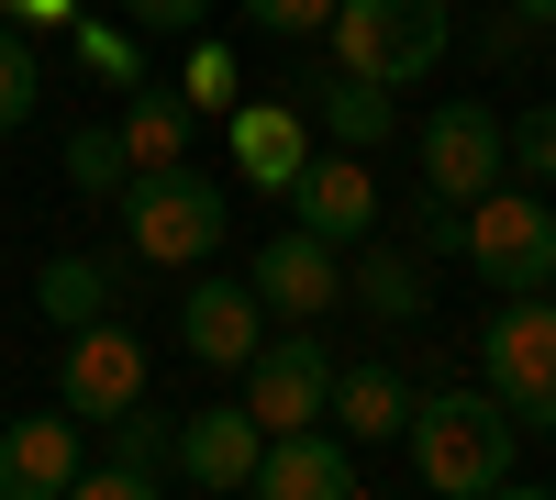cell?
I'll return each mask as SVG.
<instances>
[{
    "mask_svg": "<svg viewBox=\"0 0 556 500\" xmlns=\"http://www.w3.org/2000/svg\"><path fill=\"white\" fill-rule=\"evenodd\" d=\"M401 445H412V478H424L434 500H490V489H513V467H523V423L501 412L490 379L479 389H412Z\"/></svg>",
    "mask_w": 556,
    "mask_h": 500,
    "instance_id": "cell-1",
    "label": "cell"
},
{
    "mask_svg": "<svg viewBox=\"0 0 556 500\" xmlns=\"http://www.w3.org/2000/svg\"><path fill=\"white\" fill-rule=\"evenodd\" d=\"M334 67L356 78H379V89H412V78H434L445 67V44H456V0H334Z\"/></svg>",
    "mask_w": 556,
    "mask_h": 500,
    "instance_id": "cell-2",
    "label": "cell"
},
{
    "mask_svg": "<svg viewBox=\"0 0 556 500\" xmlns=\"http://www.w3.org/2000/svg\"><path fill=\"white\" fill-rule=\"evenodd\" d=\"M479 267V279L513 300V290H556V201L534 190V178H501V190L468 201V245H456Z\"/></svg>",
    "mask_w": 556,
    "mask_h": 500,
    "instance_id": "cell-3",
    "label": "cell"
},
{
    "mask_svg": "<svg viewBox=\"0 0 556 500\" xmlns=\"http://www.w3.org/2000/svg\"><path fill=\"white\" fill-rule=\"evenodd\" d=\"M123 234H134L146 267H201L223 245V190L190 156H178V167H134L123 178Z\"/></svg>",
    "mask_w": 556,
    "mask_h": 500,
    "instance_id": "cell-4",
    "label": "cell"
},
{
    "mask_svg": "<svg viewBox=\"0 0 556 500\" xmlns=\"http://www.w3.org/2000/svg\"><path fill=\"white\" fill-rule=\"evenodd\" d=\"M479 379L501 389V412L556 434V290H513L479 334Z\"/></svg>",
    "mask_w": 556,
    "mask_h": 500,
    "instance_id": "cell-5",
    "label": "cell"
},
{
    "mask_svg": "<svg viewBox=\"0 0 556 500\" xmlns=\"http://www.w3.org/2000/svg\"><path fill=\"white\" fill-rule=\"evenodd\" d=\"M245 290L267 300V323H334L345 311V245H323L312 222H290L278 245L245 256Z\"/></svg>",
    "mask_w": 556,
    "mask_h": 500,
    "instance_id": "cell-6",
    "label": "cell"
},
{
    "mask_svg": "<svg viewBox=\"0 0 556 500\" xmlns=\"http://www.w3.org/2000/svg\"><path fill=\"white\" fill-rule=\"evenodd\" d=\"M501 178H513V123H501L490 101H445L424 123V190L434 201H479V190H501Z\"/></svg>",
    "mask_w": 556,
    "mask_h": 500,
    "instance_id": "cell-7",
    "label": "cell"
},
{
    "mask_svg": "<svg viewBox=\"0 0 556 500\" xmlns=\"http://www.w3.org/2000/svg\"><path fill=\"white\" fill-rule=\"evenodd\" d=\"M334 368H345V356L323 345V334H267V345L245 356V412H256L267 434L323 423V400H334Z\"/></svg>",
    "mask_w": 556,
    "mask_h": 500,
    "instance_id": "cell-8",
    "label": "cell"
},
{
    "mask_svg": "<svg viewBox=\"0 0 556 500\" xmlns=\"http://www.w3.org/2000/svg\"><path fill=\"white\" fill-rule=\"evenodd\" d=\"M89 467V423L67 412V400H45V412L0 423V500H67Z\"/></svg>",
    "mask_w": 556,
    "mask_h": 500,
    "instance_id": "cell-9",
    "label": "cell"
},
{
    "mask_svg": "<svg viewBox=\"0 0 556 500\" xmlns=\"http://www.w3.org/2000/svg\"><path fill=\"white\" fill-rule=\"evenodd\" d=\"M56 400H67L78 423H112L123 400H146V345H134L112 311H101V323H78L67 356H56Z\"/></svg>",
    "mask_w": 556,
    "mask_h": 500,
    "instance_id": "cell-10",
    "label": "cell"
},
{
    "mask_svg": "<svg viewBox=\"0 0 556 500\" xmlns=\"http://www.w3.org/2000/svg\"><path fill=\"white\" fill-rule=\"evenodd\" d=\"M290 222H312L323 245H367L379 234V178L356 145H312V167L290 178Z\"/></svg>",
    "mask_w": 556,
    "mask_h": 500,
    "instance_id": "cell-11",
    "label": "cell"
},
{
    "mask_svg": "<svg viewBox=\"0 0 556 500\" xmlns=\"http://www.w3.org/2000/svg\"><path fill=\"white\" fill-rule=\"evenodd\" d=\"M223 145H235V178H245V190H278V201H290V178L312 167V112H301V101H235V112H223Z\"/></svg>",
    "mask_w": 556,
    "mask_h": 500,
    "instance_id": "cell-12",
    "label": "cell"
},
{
    "mask_svg": "<svg viewBox=\"0 0 556 500\" xmlns=\"http://www.w3.org/2000/svg\"><path fill=\"white\" fill-rule=\"evenodd\" d=\"M245 489H267V500H356V445L334 423H290V434H267Z\"/></svg>",
    "mask_w": 556,
    "mask_h": 500,
    "instance_id": "cell-13",
    "label": "cell"
},
{
    "mask_svg": "<svg viewBox=\"0 0 556 500\" xmlns=\"http://www.w3.org/2000/svg\"><path fill=\"white\" fill-rule=\"evenodd\" d=\"M178 345H190V368H245V356L267 345V300L245 279H190V300H178Z\"/></svg>",
    "mask_w": 556,
    "mask_h": 500,
    "instance_id": "cell-14",
    "label": "cell"
},
{
    "mask_svg": "<svg viewBox=\"0 0 556 500\" xmlns=\"http://www.w3.org/2000/svg\"><path fill=\"white\" fill-rule=\"evenodd\" d=\"M256 457H267V423L256 412H178V489H212V500H235L245 478H256Z\"/></svg>",
    "mask_w": 556,
    "mask_h": 500,
    "instance_id": "cell-15",
    "label": "cell"
},
{
    "mask_svg": "<svg viewBox=\"0 0 556 500\" xmlns=\"http://www.w3.org/2000/svg\"><path fill=\"white\" fill-rule=\"evenodd\" d=\"M301 112L334 133V145H356V156H379L390 133H401V89H379V78H356V67H301Z\"/></svg>",
    "mask_w": 556,
    "mask_h": 500,
    "instance_id": "cell-16",
    "label": "cell"
},
{
    "mask_svg": "<svg viewBox=\"0 0 556 500\" xmlns=\"http://www.w3.org/2000/svg\"><path fill=\"white\" fill-rule=\"evenodd\" d=\"M323 423H334L356 457H367V445H401V423H412V379H401V368H379V356H356V368H334V400H323Z\"/></svg>",
    "mask_w": 556,
    "mask_h": 500,
    "instance_id": "cell-17",
    "label": "cell"
},
{
    "mask_svg": "<svg viewBox=\"0 0 556 500\" xmlns=\"http://www.w3.org/2000/svg\"><path fill=\"white\" fill-rule=\"evenodd\" d=\"M345 300L367 311V323H424L434 311V279H424V245H356V267H345Z\"/></svg>",
    "mask_w": 556,
    "mask_h": 500,
    "instance_id": "cell-18",
    "label": "cell"
},
{
    "mask_svg": "<svg viewBox=\"0 0 556 500\" xmlns=\"http://www.w3.org/2000/svg\"><path fill=\"white\" fill-rule=\"evenodd\" d=\"M190 133H201V112H190V89H123V145H134V167H178L190 156Z\"/></svg>",
    "mask_w": 556,
    "mask_h": 500,
    "instance_id": "cell-19",
    "label": "cell"
},
{
    "mask_svg": "<svg viewBox=\"0 0 556 500\" xmlns=\"http://www.w3.org/2000/svg\"><path fill=\"white\" fill-rule=\"evenodd\" d=\"M112 300H123V279H112L101 256H45V267H34V311H45V323H56V334L101 323Z\"/></svg>",
    "mask_w": 556,
    "mask_h": 500,
    "instance_id": "cell-20",
    "label": "cell"
},
{
    "mask_svg": "<svg viewBox=\"0 0 556 500\" xmlns=\"http://www.w3.org/2000/svg\"><path fill=\"white\" fill-rule=\"evenodd\" d=\"M67 67H78V78H101L112 101H123V89H146V56H134V23H89V12H78V23H67Z\"/></svg>",
    "mask_w": 556,
    "mask_h": 500,
    "instance_id": "cell-21",
    "label": "cell"
},
{
    "mask_svg": "<svg viewBox=\"0 0 556 500\" xmlns=\"http://www.w3.org/2000/svg\"><path fill=\"white\" fill-rule=\"evenodd\" d=\"M123 178H134L123 123H78V133H67V190H78V201H123Z\"/></svg>",
    "mask_w": 556,
    "mask_h": 500,
    "instance_id": "cell-22",
    "label": "cell"
},
{
    "mask_svg": "<svg viewBox=\"0 0 556 500\" xmlns=\"http://www.w3.org/2000/svg\"><path fill=\"white\" fill-rule=\"evenodd\" d=\"M178 89H190V112H201V123H223V112L245 101V67H235V44L190 34V56H178Z\"/></svg>",
    "mask_w": 556,
    "mask_h": 500,
    "instance_id": "cell-23",
    "label": "cell"
},
{
    "mask_svg": "<svg viewBox=\"0 0 556 500\" xmlns=\"http://www.w3.org/2000/svg\"><path fill=\"white\" fill-rule=\"evenodd\" d=\"M34 101H45V44H34L12 12H0V133L34 123Z\"/></svg>",
    "mask_w": 556,
    "mask_h": 500,
    "instance_id": "cell-24",
    "label": "cell"
},
{
    "mask_svg": "<svg viewBox=\"0 0 556 500\" xmlns=\"http://www.w3.org/2000/svg\"><path fill=\"white\" fill-rule=\"evenodd\" d=\"M513 167L534 178V190H556V101H534V112L513 123Z\"/></svg>",
    "mask_w": 556,
    "mask_h": 500,
    "instance_id": "cell-25",
    "label": "cell"
},
{
    "mask_svg": "<svg viewBox=\"0 0 556 500\" xmlns=\"http://www.w3.org/2000/svg\"><path fill=\"white\" fill-rule=\"evenodd\" d=\"M235 12H245L256 34H323V23H334V0H235Z\"/></svg>",
    "mask_w": 556,
    "mask_h": 500,
    "instance_id": "cell-26",
    "label": "cell"
},
{
    "mask_svg": "<svg viewBox=\"0 0 556 500\" xmlns=\"http://www.w3.org/2000/svg\"><path fill=\"white\" fill-rule=\"evenodd\" d=\"M412 245H424V256H445V245H468V201H412Z\"/></svg>",
    "mask_w": 556,
    "mask_h": 500,
    "instance_id": "cell-27",
    "label": "cell"
},
{
    "mask_svg": "<svg viewBox=\"0 0 556 500\" xmlns=\"http://www.w3.org/2000/svg\"><path fill=\"white\" fill-rule=\"evenodd\" d=\"M123 23H134V34H201L212 0H123Z\"/></svg>",
    "mask_w": 556,
    "mask_h": 500,
    "instance_id": "cell-28",
    "label": "cell"
},
{
    "mask_svg": "<svg viewBox=\"0 0 556 500\" xmlns=\"http://www.w3.org/2000/svg\"><path fill=\"white\" fill-rule=\"evenodd\" d=\"M0 12H12L23 34H67V23H78V0H0Z\"/></svg>",
    "mask_w": 556,
    "mask_h": 500,
    "instance_id": "cell-29",
    "label": "cell"
},
{
    "mask_svg": "<svg viewBox=\"0 0 556 500\" xmlns=\"http://www.w3.org/2000/svg\"><path fill=\"white\" fill-rule=\"evenodd\" d=\"M513 23H523V34H545V23H556V0H513Z\"/></svg>",
    "mask_w": 556,
    "mask_h": 500,
    "instance_id": "cell-30",
    "label": "cell"
}]
</instances>
